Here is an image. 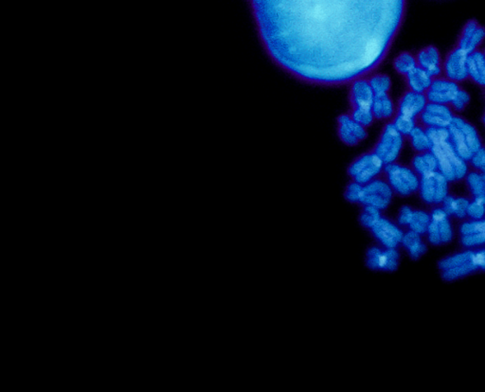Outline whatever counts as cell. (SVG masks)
Here are the masks:
<instances>
[{"mask_svg": "<svg viewBox=\"0 0 485 392\" xmlns=\"http://www.w3.org/2000/svg\"><path fill=\"white\" fill-rule=\"evenodd\" d=\"M266 55L285 74L341 87L383 63L405 20L407 0H249Z\"/></svg>", "mask_w": 485, "mask_h": 392, "instance_id": "6da1fadb", "label": "cell"}, {"mask_svg": "<svg viewBox=\"0 0 485 392\" xmlns=\"http://www.w3.org/2000/svg\"><path fill=\"white\" fill-rule=\"evenodd\" d=\"M447 129L452 146L466 161H470L473 155L484 146L475 126L459 115H455Z\"/></svg>", "mask_w": 485, "mask_h": 392, "instance_id": "7a4b0ae2", "label": "cell"}, {"mask_svg": "<svg viewBox=\"0 0 485 392\" xmlns=\"http://www.w3.org/2000/svg\"><path fill=\"white\" fill-rule=\"evenodd\" d=\"M438 161V171L449 182H460L465 179L470 172V163L460 157L450 141L440 142L432 146Z\"/></svg>", "mask_w": 485, "mask_h": 392, "instance_id": "3957f363", "label": "cell"}, {"mask_svg": "<svg viewBox=\"0 0 485 392\" xmlns=\"http://www.w3.org/2000/svg\"><path fill=\"white\" fill-rule=\"evenodd\" d=\"M383 176L396 195L407 197L419 190L420 177L409 166L395 162L385 165Z\"/></svg>", "mask_w": 485, "mask_h": 392, "instance_id": "277c9868", "label": "cell"}, {"mask_svg": "<svg viewBox=\"0 0 485 392\" xmlns=\"http://www.w3.org/2000/svg\"><path fill=\"white\" fill-rule=\"evenodd\" d=\"M405 136L396 129L392 122H388L382 129L378 141L371 151L382 160L384 165L397 162L405 145Z\"/></svg>", "mask_w": 485, "mask_h": 392, "instance_id": "5b68a950", "label": "cell"}, {"mask_svg": "<svg viewBox=\"0 0 485 392\" xmlns=\"http://www.w3.org/2000/svg\"><path fill=\"white\" fill-rule=\"evenodd\" d=\"M384 163L371 150L355 158L347 169V174L352 181L365 185L381 176L384 171Z\"/></svg>", "mask_w": 485, "mask_h": 392, "instance_id": "8992f818", "label": "cell"}, {"mask_svg": "<svg viewBox=\"0 0 485 392\" xmlns=\"http://www.w3.org/2000/svg\"><path fill=\"white\" fill-rule=\"evenodd\" d=\"M393 195L395 192L382 174L374 181L363 185L360 205L374 206L382 211L390 205Z\"/></svg>", "mask_w": 485, "mask_h": 392, "instance_id": "52a82bcc", "label": "cell"}, {"mask_svg": "<svg viewBox=\"0 0 485 392\" xmlns=\"http://www.w3.org/2000/svg\"><path fill=\"white\" fill-rule=\"evenodd\" d=\"M449 182L439 171L421 176L419 195L428 205H439L449 195Z\"/></svg>", "mask_w": 485, "mask_h": 392, "instance_id": "ba28073f", "label": "cell"}, {"mask_svg": "<svg viewBox=\"0 0 485 392\" xmlns=\"http://www.w3.org/2000/svg\"><path fill=\"white\" fill-rule=\"evenodd\" d=\"M400 254L396 248L371 246L366 253V265L374 271L393 272L399 265Z\"/></svg>", "mask_w": 485, "mask_h": 392, "instance_id": "9c48e42d", "label": "cell"}, {"mask_svg": "<svg viewBox=\"0 0 485 392\" xmlns=\"http://www.w3.org/2000/svg\"><path fill=\"white\" fill-rule=\"evenodd\" d=\"M468 58L470 55L459 48L450 50L443 62V76L458 84L470 79Z\"/></svg>", "mask_w": 485, "mask_h": 392, "instance_id": "30bf717a", "label": "cell"}, {"mask_svg": "<svg viewBox=\"0 0 485 392\" xmlns=\"http://www.w3.org/2000/svg\"><path fill=\"white\" fill-rule=\"evenodd\" d=\"M455 115L456 114L449 104L428 103L427 106L417 118V122L425 128H447Z\"/></svg>", "mask_w": 485, "mask_h": 392, "instance_id": "8fae6325", "label": "cell"}, {"mask_svg": "<svg viewBox=\"0 0 485 392\" xmlns=\"http://www.w3.org/2000/svg\"><path fill=\"white\" fill-rule=\"evenodd\" d=\"M369 232L378 241L380 246L386 248H397L401 244L404 236L400 225L395 224L384 216H382Z\"/></svg>", "mask_w": 485, "mask_h": 392, "instance_id": "7c38bea8", "label": "cell"}, {"mask_svg": "<svg viewBox=\"0 0 485 392\" xmlns=\"http://www.w3.org/2000/svg\"><path fill=\"white\" fill-rule=\"evenodd\" d=\"M338 135L345 145L354 147L368 138V131L367 128L355 122L347 112L338 118Z\"/></svg>", "mask_w": 485, "mask_h": 392, "instance_id": "4fadbf2b", "label": "cell"}, {"mask_svg": "<svg viewBox=\"0 0 485 392\" xmlns=\"http://www.w3.org/2000/svg\"><path fill=\"white\" fill-rule=\"evenodd\" d=\"M460 88V84L443 76L433 78L425 96L428 103L449 104Z\"/></svg>", "mask_w": 485, "mask_h": 392, "instance_id": "5bb4252c", "label": "cell"}, {"mask_svg": "<svg viewBox=\"0 0 485 392\" xmlns=\"http://www.w3.org/2000/svg\"><path fill=\"white\" fill-rule=\"evenodd\" d=\"M485 39V28L478 21L471 20L466 22L458 39L456 47L471 55L479 50Z\"/></svg>", "mask_w": 485, "mask_h": 392, "instance_id": "9a60e30c", "label": "cell"}, {"mask_svg": "<svg viewBox=\"0 0 485 392\" xmlns=\"http://www.w3.org/2000/svg\"><path fill=\"white\" fill-rule=\"evenodd\" d=\"M374 99V93L369 82L368 76L357 78L350 83V107L371 108Z\"/></svg>", "mask_w": 485, "mask_h": 392, "instance_id": "2e32d148", "label": "cell"}, {"mask_svg": "<svg viewBox=\"0 0 485 392\" xmlns=\"http://www.w3.org/2000/svg\"><path fill=\"white\" fill-rule=\"evenodd\" d=\"M428 103L425 94L417 93L408 90L398 101L397 106H396L397 112L396 113L417 119L425 107L427 106Z\"/></svg>", "mask_w": 485, "mask_h": 392, "instance_id": "e0dca14e", "label": "cell"}, {"mask_svg": "<svg viewBox=\"0 0 485 392\" xmlns=\"http://www.w3.org/2000/svg\"><path fill=\"white\" fill-rule=\"evenodd\" d=\"M417 64L420 68L425 69L432 78L443 75V61L440 52L435 46H428L422 48L416 55Z\"/></svg>", "mask_w": 485, "mask_h": 392, "instance_id": "ac0fdd59", "label": "cell"}, {"mask_svg": "<svg viewBox=\"0 0 485 392\" xmlns=\"http://www.w3.org/2000/svg\"><path fill=\"white\" fill-rule=\"evenodd\" d=\"M371 111L374 113L376 120L392 122L397 112V108L390 93L379 94V95H374Z\"/></svg>", "mask_w": 485, "mask_h": 392, "instance_id": "d6986e66", "label": "cell"}, {"mask_svg": "<svg viewBox=\"0 0 485 392\" xmlns=\"http://www.w3.org/2000/svg\"><path fill=\"white\" fill-rule=\"evenodd\" d=\"M411 168L420 177L438 171V161L435 153L431 151L416 153L411 160Z\"/></svg>", "mask_w": 485, "mask_h": 392, "instance_id": "ffe728a7", "label": "cell"}, {"mask_svg": "<svg viewBox=\"0 0 485 392\" xmlns=\"http://www.w3.org/2000/svg\"><path fill=\"white\" fill-rule=\"evenodd\" d=\"M468 74L474 84L485 90V57L481 50H476L470 55Z\"/></svg>", "mask_w": 485, "mask_h": 392, "instance_id": "44dd1931", "label": "cell"}, {"mask_svg": "<svg viewBox=\"0 0 485 392\" xmlns=\"http://www.w3.org/2000/svg\"><path fill=\"white\" fill-rule=\"evenodd\" d=\"M407 87L414 92L425 94L430 88L433 78L425 69L417 66L405 76Z\"/></svg>", "mask_w": 485, "mask_h": 392, "instance_id": "7402d4cb", "label": "cell"}, {"mask_svg": "<svg viewBox=\"0 0 485 392\" xmlns=\"http://www.w3.org/2000/svg\"><path fill=\"white\" fill-rule=\"evenodd\" d=\"M431 221L435 222L440 232L442 244H449L453 239V228L449 216L443 208H435L430 214Z\"/></svg>", "mask_w": 485, "mask_h": 392, "instance_id": "603a6c76", "label": "cell"}, {"mask_svg": "<svg viewBox=\"0 0 485 392\" xmlns=\"http://www.w3.org/2000/svg\"><path fill=\"white\" fill-rule=\"evenodd\" d=\"M421 236L418 233L409 230L404 233L402 241H401L403 248L408 251L409 256L414 260L420 259L427 252V246L423 241Z\"/></svg>", "mask_w": 485, "mask_h": 392, "instance_id": "cb8c5ba5", "label": "cell"}, {"mask_svg": "<svg viewBox=\"0 0 485 392\" xmlns=\"http://www.w3.org/2000/svg\"><path fill=\"white\" fill-rule=\"evenodd\" d=\"M465 183L473 200L485 204V174L471 170L465 177Z\"/></svg>", "mask_w": 485, "mask_h": 392, "instance_id": "d4e9b609", "label": "cell"}, {"mask_svg": "<svg viewBox=\"0 0 485 392\" xmlns=\"http://www.w3.org/2000/svg\"><path fill=\"white\" fill-rule=\"evenodd\" d=\"M470 201L465 197H454L447 195L446 200L442 203V208L446 212L447 216H454L456 218L463 219L467 216V209Z\"/></svg>", "mask_w": 485, "mask_h": 392, "instance_id": "484cf974", "label": "cell"}, {"mask_svg": "<svg viewBox=\"0 0 485 392\" xmlns=\"http://www.w3.org/2000/svg\"><path fill=\"white\" fill-rule=\"evenodd\" d=\"M407 139H409L411 148L415 153L427 152L432 150V142L428 135L427 129L420 125H416L411 135Z\"/></svg>", "mask_w": 485, "mask_h": 392, "instance_id": "4316f807", "label": "cell"}, {"mask_svg": "<svg viewBox=\"0 0 485 392\" xmlns=\"http://www.w3.org/2000/svg\"><path fill=\"white\" fill-rule=\"evenodd\" d=\"M417 66H418V64H417L416 55H414L409 52H401L393 60V68H395L398 74L404 77L407 76L409 72L414 71Z\"/></svg>", "mask_w": 485, "mask_h": 392, "instance_id": "83f0119b", "label": "cell"}, {"mask_svg": "<svg viewBox=\"0 0 485 392\" xmlns=\"http://www.w3.org/2000/svg\"><path fill=\"white\" fill-rule=\"evenodd\" d=\"M474 256H475V251H473L460 252V253L444 258L439 262V267L443 271L449 270V268L459 267V265L470 264V262H475Z\"/></svg>", "mask_w": 485, "mask_h": 392, "instance_id": "f1b7e54d", "label": "cell"}, {"mask_svg": "<svg viewBox=\"0 0 485 392\" xmlns=\"http://www.w3.org/2000/svg\"><path fill=\"white\" fill-rule=\"evenodd\" d=\"M476 271H479V268L477 267L475 262H470V264L459 265V267L443 270V278L444 281H456L463 278V276L470 275V274L476 272Z\"/></svg>", "mask_w": 485, "mask_h": 392, "instance_id": "f546056e", "label": "cell"}, {"mask_svg": "<svg viewBox=\"0 0 485 392\" xmlns=\"http://www.w3.org/2000/svg\"><path fill=\"white\" fill-rule=\"evenodd\" d=\"M368 79L371 88H373L374 95L390 93V88H392V80L387 74H370Z\"/></svg>", "mask_w": 485, "mask_h": 392, "instance_id": "4dcf8cb0", "label": "cell"}, {"mask_svg": "<svg viewBox=\"0 0 485 392\" xmlns=\"http://www.w3.org/2000/svg\"><path fill=\"white\" fill-rule=\"evenodd\" d=\"M431 222L430 214L424 211H414L411 224L409 225V230L424 235L428 232V225Z\"/></svg>", "mask_w": 485, "mask_h": 392, "instance_id": "1f68e13d", "label": "cell"}, {"mask_svg": "<svg viewBox=\"0 0 485 392\" xmlns=\"http://www.w3.org/2000/svg\"><path fill=\"white\" fill-rule=\"evenodd\" d=\"M392 122L405 138H408L414 129L418 125L417 119L415 118L406 116V115L399 114V113H396Z\"/></svg>", "mask_w": 485, "mask_h": 392, "instance_id": "d6a6232c", "label": "cell"}, {"mask_svg": "<svg viewBox=\"0 0 485 392\" xmlns=\"http://www.w3.org/2000/svg\"><path fill=\"white\" fill-rule=\"evenodd\" d=\"M352 119L362 125L363 127L369 128L373 125L376 118L371 108H360V107H350L348 111Z\"/></svg>", "mask_w": 485, "mask_h": 392, "instance_id": "836d02e7", "label": "cell"}, {"mask_svg": "<svg viewBox=\"0 0 485 392\" xmlns=\"http://www.w3.org/2000/svg\"><path fill=\"white\" fill-rule=\"evenodd\" d=\"M381 217L380 209L371 206H362L360 216V225L370 230Z\"/></svg>", "mask_w": 485, "mask_h": 392, "instance_id": "e575fe53", "label": "cell"}, {"mask_svg": "<svg viewBox=\"0 0 485 392\" xmlns=\"http://www.w3.org/2000/svg\"><path fill=\"white\" fill-rule=\"evenodd\" d=\"M470 95L468 94L467 91L463 90L462 88L458 90L456 95H455L453 100L449 104V106L451 107L454 113H462L465 111L466 107L470 104Z\"/></svg>", "mask_w": 485, "mask_h": 392, "instance_id": "d590c367", "label": "cell"}, {"mask_svg": "<svg viewBox=\"0 0 485 392\" xmlns=\"http://www.w3.org/2000/svg\"><path fill=\"white\" fill-rule=\"evenodd\" d=\"M363 185L357 183L354 181L350 182L345 189L344 197L345 200L352 204H357L360 205L361 195H362Z\"/></svg>", "mask_w": 485, "mask_h": 392, "instance_id": "8d00e7d4", "label": "cell"}, {"mask_svg": "<svg viewBox=\"0 0 485 392\" xmlns=\"http://www.w3.org/2000/svg\"><path fill=\"white\" fill-rule=\"evenodd\" d=\"M460 234L470 235L485 232V219L471 220L465 222L460 227Z\"/></svg>", "mask_w": 485, "mask_h": 392, "instance_id": "74e56055", "label": "cell"}, {"mask_svg": "<svg viewBox=\"0 0 485 392\" xmlns=\"http://www.w3.org/2000/svg\"><path fill=\"white\" fill-rule=\"evenodd\" d=\"M427 129L428 136H430L432 146L440 142L449 141V129L444 127H430Z\"/></svg>", "mask_w": 485, "mask_h": 392, "instance_id": "f35d334b", "label": "cell"}, {"mask_svg": "<svg viewBox=\"0 0 485 392\" xmlns=\"http://www.w3.org/2000/svg\"><path fill=\"white\" fill-rule=\"evenodd\" d=\"M485 216V204L481 201L473 200L470 201L467 209V217L471 220L484 219Z\"/></svg>", "mask_w": 485, "mask_h": 392, "instance_id": "ab89813d", "label": "cell"}, {"mask_svg": "<svg viewBox=\"0 0 485 392\" xmlns=\"http://www.w3.org/2000/svg\"><path fill=\"white\" fill-rule=\"evenodd\" d=\"M462 244L466 248H478L485 244V232L475 234L462 235Z\"/></svg>", "mask_w": 485, "mask_h": 392, "instance_id": "60d3db41", "label": "cell"}, {"mask_svg": "<svg viewBox=\"0 0 485 392\" xmlns=\"http://www.w3.org/2000/svg\"><path fill=\"white\" fill-rule=\"evenodd\" d=\"M472 170L481 172L485 174V147L482 146L473 155V157L468 161Z\"/></svg>", "mask_w": 485, "mask_h": 392, "instance_id": "b9f144b4", "label": "cell"}, {"mask_svg": "<svg viewBox=\"0 0 485 392\" xmlns=\"http://www.w3.org/2000/svg\"><path fill=\"white\" fill-rule=\"evenodd\" d=\"M414 209L409 206H403L398 214L397 223L400 227H408L411 224L412 216H414Z\"/></svg>", "mask_w": 485, "mask_h": 392, "instance_id": "7bdbcfd3", "label": "cell"}, {"mask_svg": "<svg viewBox=\"0 0 485 392\" xmlns=\"http://www.w3.org/2000/svg\"><path fill=\"white\" fill-rule=\"evenodd\" d=\"M474 260H475V264L477 265V267H478L479 270L485 271V249L475 251Z\"/></svg>", "mask_w": 485, "mask_h": 392, "instance_id": "ee69618b", "label": "cell"}, {"mask_svg": "<svg viewBox=\"0 0 485 392\" xmlns=\"http://www.w3.org/2000/svg\"><path fill=\"white\" fill-rule=\"evenodd\" d=\"M482 122H484V125H485V110L484 113V116H482Z\"/></svg>", "mask_w": 485, "mask_h": 392, "instance_id": "f6af8a7d", "label": "cell"}, {"mask_svg": "<svg viewBox=\"0 0 485 392\" xmlns=\"http://www.w3.org/2000/svg\"><path fill=\"white\" fill-rule=\"evenodd\" d=\"M484 52V57H485V50H484V52Z\"/></svg>", "mask_w": 485, "mask_h": 392, "instance_id": "bcb514c9", "label": "cell"}]
</instances>
